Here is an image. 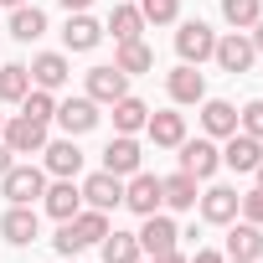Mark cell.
Returning a JSON list of instances; mask_svg holds the SVG:
<instances>
[{
  "instance_id": "obj_22",
  "label": "cell",
  "mask_w": 263,
  "mask_h": 263,
  "mask_svg": "<svg viewBox=\"0 0 263 263\" xmlns=\"http://www.w3.org/2000/svg\"><path fill=\"white\" fill-rule=\"evenodd\" d=\"M145 129H150V140H155L160 150H176V145L186 140V114H171V108H165V114H150Z\"/></svg>"
},
{
  "instance_id": "obj_36",
  "label": "cell",
  "mask_w": 263,
  "mask_h": 263,
  "mask_svg": "<svg viewBox=\"0 0 263 263\" xmlns=\"http://www.w3.org/2000/svg\"><path fill=\"white\" fill-rule=\"evenodd\" d=\"M186 263H227V258H222V253H212V248H201V253H196V258H186Z\"/></svg>"
},
{
  "instance_id": "obj_37",
  "label": "cell",
  "mask_w": 263,
  "mask_h": 263,
  "mask_svg": "<svg viewBox=\"0 0 263 263\" xmlns=\"http://www.w3.org/2000/svg\"><path fill=\"white\" fill-rule=\"evenodd\" d=\"M11 165H16V160H11V145H6V140H0V176H6Z\"/></svg>"
},
{
  "instance_id": "obj_12",
  "label": "cell",
  "mask_w": 263,
  "mask_h": 263,
  "mask_svg": "<svg viewBox=\"0 0 263 263\" xmlns=\"http://www.w3.org/2000/svg\"><path fill=\"white\" fill-rule=\"evenodd\" d=\"M0 232H6V242H16V248L36 242V237H42V217H36V206H11L6 217H0Z\"/></svg>"
},
{
  "instance_id": "obj_8",
  "label": "cell",
  "mask_w": 263,
  "mask_h": 263,
  "mask_svg": "<svg viewBox=\"0 0 263 263\" xmlns=\"http://www.w3.org/2000/svg\"><path fill=\"white\" fill-rule=\"evenodd\" d=\"M103 42V26L88 16V11H67V26H62V47L67 52H93Z\"/></svg>"
},
{
  "instance_id": "obj_38",
  "label": "cell",
  "mask_w": 263,
  "mask_h": 263,
  "mask_svg": "<svg viewBox=\"0 0 263 263\" xmlns=\"http://www.w3.org/2000/svg\"><path fill=\"white\" fill-rule=\"evenodd\" d=\"M150 263H186V258H181V253H176V248H171V253H155V258H150Z\"/></svg>"
},
{
  "instance_id": "obj_43",
  "label": "cell",
  "mask_w": 263,
  "mask_h": 263,
  "mask_svg": "<svg viewBox=\"0 0 263 263\" xmlns=\"http://www.w3.org/2000/svg\"><path fill=\"white\" fill-rule=\"evenodd\" d=\"M0 129H6V114H0Z\"/></svg>"
},
{
  "instance_id": "obj_13",
  "label": "cell",
  "mask_w": 263,
  "mask_h": 263,
  "mask_svg": "<svg viewBox=\"0 0 263 263\" xmlns=\"http://www.w3.org/2000/svg\"><path fill=\"white\" fill-rule=\"evenodd\" d=\"M196 201H201V222H212V227H232L237 222V191L232 186H212Z\"/></svg>"
},
{
  "instance_id": "obj_9",
  "label": "cell",
  "mask_w": 263,
  "mask_h": 263,
  "mask_svg": "<svg viewBox=\"0 0 263 263\" xmlns=\"http://www.w3.org/2000/svg\"><path fill=\"white\" fill-rule=\"evenodd\" d=\"M78 191H83V201H88V206H98V212H114V206H124V181H119V176H108V171L88 176Z\"/></svg>"
},
{
  "instance_id": "obj_40",
  "label": "cell",
  "mask_w": 263,
  "mask_h": 263,
  "mask_svg": "<svg viewBox=\"0 0 263 263\" xmlns=\"http://www.w3.org/2000/svg\"><path fill=\"white\" fill-rule=\"evenodd\" d=\"M62 6H67V11H88V6H93V0H62Z\"/></svg>"
},
{
  "instance_id": "obj_27",
  "label": "cell",
  "mask_w": 263,
  "mask_h": 263,
  "mask_svg": "<svg viewBox=\"0 0 263 263\" xmlns=\"http://www.w3.org/2000/svg\"><path fill=\"white\" fill-rule=\"evenodd\" d=\"M98 248H103V263H140V258H145L135 232H108Z\"/></svg>"
},
{
  "instance_id": "obj_44",
  "label": "cell",
  "mask_w": 263,
  "mask_h": 263,
  "mask_svg": "<svg viewBox=\"0 0 263 263\" xmlns=\"http://www.w3.org/2000/svg\"><path fill=\"white\" fill-rule=\"evenodd\" d=\"M232 263H248V258H232Z\"/></svg>"
},
{
  "instance_id": "obj_7",
  "label": "cell",
  "mask_w": 263,
  "mask_h": 263,
  "mask_svg": "<svg viewBox=\"0 0 263 263\" xmlns=\"http://www.w3.org/2000/svg\"><path fill=\"white\" fill-rule=\"evenodd\" d=\"M124 206H129V212H140V217L160 212V206H165V201H160V176L135 171V176H129V186H124Z\"/></svg>"
},
{
  "instance_id": "obj_35",
  "label": "cell",
  "mask_w": 263,
  "mask_h": 263,
  "mask_svg": "<svg viewBox=\"0 0 263 263\" xmlns=\"http://www.w3.org/2000/svg\"><path fill=\"white\" fill-rule=\"evenodd\" d=\"M237 212H242V222H258L263 227V186H253L248 196H237Z\"/></svg>"
},
{
  "instance_id": "obj_23",
  "label": "cell",
  "mask_w": 263,
  "mask_h": 263,
  "mask_svg": "<svg viewBox=\"0 0 263 263\" xmlns=\"http://www.w3.org/2000/svg\"><path fill=\"white\" fill-rule=\"evenodd\" d=\"M258 253H263V227H258V222H237V227L227 232V258L258 263Z\"/></svg>"
},
{
  "instance_id": "obj_14",
  "label": "cell",
  "mask_w": 263,
  "mask_h": 263,
  "mask_svg": "<svg viewBox=\"0 0 263 263\" xmlns=\"http://www.w3.org/2000/svg\"><path fill=\"white\" fill-rule=\"evenodd\" d=\"M135 237H140V253H150V258H155V253H171L181 232H176V222H171V217L150 212V217H145V227H140Z\"/></svg>"
},
{
  "instance_id": "obj_17",
  "label": "cell",
  "mask_w": 263,
  "mask_h": 263,
  "mask_svg": "<svg viewBox=\"0 0 263 263\" xmlns=\"http://www.w3.org/2000/svg\"><path fill=\"white\" fill-rule=\"evenodd\" d=\"M129 93V72H119V67H93L88 72V98L93 103H119Z\"/></svg>"
},
{
  "instance_id": "obj_26",
  "label": "cell",
  "mask_w": 263,
  "mask_h": 263,
  "mask_svg": "<svg viewBox=\"0 0 263 263\" xmlns=\"http://www.w3.org/2000/svg\"><path fill=\"white\" fill-rule=\"evenodd\" d=\"M103 31H114V42H140V31H145L140 6H114V16H108Z\"/></svg>"
},
{
  "instance_id": "obj_19",
  "label": "cell",
  "mask_w": 263,
  "mask_h": 263,
  "mask_svg": "<svg viewBox=\"0 0 263 263\" xmlns=\"http://www.w3.org/2000/svg\"><path fill=\"white\" fill-rule=\"evenodd\" d=\"M165 88H171V98H176V103H201V98H206V78H201L191 62H181V67L165 78Z\"/></svg>"
},
{
  "instance_id": "obj_20",
  "label": "cell",
  "mask_w": 263,
  "mask_h": 263,
  "mask_svg": "<svg viewBox=\"0 0 263 263\" xmlns=\"http://www.w3.org/2000/svg\"><path fill=\"white\" fill-rule=\"evenodd\" d=\"M258 160H263V140H253V135H227L222 165H232V171H258Z\"/></svg>"
},
{
  "instance_id": "obj_33",
  "label": "cell",
  "mask_w": 263,
  "mask_h": 263,
  "mask_svg": "<svg viewBox=\"0 0 263 263\" xmlns=\"http://www.w3.org/2000/svg\"><path fill=\"white\" fill-rule=\"evenodd\" d=\"M140 16H145V26H171L181 16V0H140Z\"/></svg>"
},
{
  "instance_id": "obj_41",
  "label": "cell",
  "mask_w": 263,
  "mask_h": 263,
  "mask_svg": "<svg viewBox=\"0 0 263 263\" xmlns=\"http://www.w3.org/2000/svg\"><path fill=\"white\" fill-rule=\"evenodd\" d=\"M0 6H11V11H16V6H26V0H0Z\"/></svg>"
},
{
  "instance_id": "obj_10",
  "label": "cell",
  "mask_w": 263,
  "mask_h": 263,
  "mask_svg": "<svg viewBox=\"0 0 263 263\" xmlns=\"http://www.w3.org/2000/svg\"><path fill=\"white\" fill-rule=\"evenodd\" d=\"M140 160H145V150L135 145V135H119V140H108V150H103V171L108 176H135L140 171Z\"/></svg>"
},
{
  "instance_id": "obj_15",
  "label": "cell",
  "mask_w": 263,
  "mask_h": 263,
  "mask_svg": "<svg viewBox=\"0 0 263 263\" xmlns=\"http://www.w3.org/2000/svg\"><path fill=\"white\" fill-rule=\"evenodd\" d=\"M201 129H206V140L237 135V108H232L227 98H201Z\"/></svg>"
},
{
  "instance_id": "obj_3",
  "label": "cell",
  "mask_w": 263,
  "mask_h": 263,
  "mask_svg": "<svg viewBox=\"0 0 263 263\" xmlns=\"http://www.w3.org/2000/svg\"><path fill=\"white\" fill-rule=\"evenodd\" d=\"M176 52H181V62L201 67V62L217 52V31H212L206 21H181V31H176Z\"/></svg>"
},
{
  "instance_id": "obj_29",
  "label": "cell",
  "mask_w": 263,
  "mask_h": 263,
  "mask_svg": "<svg viewBox=\"0 0 263 263\" xmlns=\"http://www.w3.org/2000/svg\"><path fill=\"white\" fill-rule=\"evenodd\" d=\"M26 93H31V72L21 62H6L0 67V103H21Z\"/></svg>"
},
{
  "instance_id": "obj_24",
  "label": "cell",
  "mask_w": 263,
  "mask_h": 263,
  "mask_svg": "<svg viewBox=\"0 0 263 263\" xmlns=\"http://www.w3.org/2000/svg\"><path fill=\"white\" fill-rule=\"evenodd\" d=\"M160 201L176 206V212H191V206H196V176H186V171L165 176V181H160Z\"/></svg>"
},
{
  "instance_id": "obj_16",
  "label": "cell",
  "mask_w": 263,
  "mask_h": 263,
  "mask_svg": "<svg viewBox=\"0 0 263 263\" xmlns=\"http://www.w3.org/2000/svg\"><path fill=\"white\" fill-rule=\"evenodd\" d=\"M26 72H31V88H47V93H57V88L72 78V67H67V57H62V52H42Z\"/></svg>"
},
{
  "instance_id": "obj_34",
  "label": "cell",
  "mask_w": 263,
  "mask_h": 263,
  "mask_svg": "<svg viewBox=\"0 0 263 263\" xmlns=\"http://www.w3.org/2000/svg\"><path fill=\"white\" fill-rule=\"evenodd\" d=\"M237 129H242V135H253V140H263V98H253V103L237 114Z\"/></svg>"
},
{
  "instance_id": "obj_39",
  "label": "cell",
  "mask_w": 263,
  "mask_h": 263,
  "mask_svg": "<svg viewBox=\"0 0 263 263\" xmlns=\"http://www.w3.org/2000/svg\"><path fill=\"white\" fill-rule=\"evenodd\" d=\"M248 31H253V47H258V52H263V16H258V21H253V26H248Z\"/></svg>"
},
{
  "instance_id": "obj_28",
  "label": "cell",
  "mask_w": 263,
  "mask_h": 263,
  "mask_svg": "<svg viewBox=\"0 0 263 263\" xmlns=\"http://www.w3.org/2000/svg\"><path fill=\"white\" fill-rule=\"evenodd\" d=\"M114 67H119V72H129V78H135V72H150V67H155V52H150L145 42H119Z\"/></svg>"
},
{
  "instance_id": "obj_32",
  "label": "cell",
  "mask_w": 263,
  "mask_h": 263,
  "mask_svg": "<svg viewBox=\"0 0 263 263\" xmlns=\"http://www.w3.org/2000/svg\"><path fill=\"white\" fill-rule=\"evenodd\" d=\"M21 114H26V119H36V124H52V114H57V98H52L47 88H31V93L21 98Z\"/></svg>"
},
{
  "instance_id": "obj_11",
  "label": "cell",
  "mask_w": 263,
  "mask_h": 263,
  "mask_svg": "<svg viewBox=\"0 0 263 263\" xmlns=\"http://www.w3.org/2000/svg\"><path fill=\"white\" fill-rule=\"evenodd\" d=\"M52 119H57V124L67 129L72 140H78V135H88V129L98 124V103H93V98L83 93V98H67V103H57V114H52Z\"/></svg>"
},
{
  "instance_id": "obj_42",
  "label": "cell",
  "mask_w": 263,
  "mask_h": 263,
  "mask_svg": "<svg viewBox=\"0 0 263 263\" xmlns=\"http://www.w3.org/2000/svg\"><path fill=\"white\" fill-rule=\"evenodd\" d=\"M253 176H258V186H263V160H258V171H253Z\"/></svg>"
},
{
  "instance_id": "obj_25",
  "label": "cell",
  "mask_w": 263,
  "mask_h": 263,
  "mask_svg": "<svg viewBox=\"0 0 263 263\" xmlns=\"http://www.w3.org/2000/svg\"><path fill=\"white\" fill-rule=\"evenodd\" d=\"M145 119H150V108H145V98H135V93H124V98L114 103V129H119V135L145 129Z\"/></svg>"
},
{
  "instance_id": "obj_21",
  "label": "cell",
  "mask_w": 263,
  "mask_h": 263,
  "mask_svg": "<svg viewBox=\"0 0 263 263\" xmlns=\"http://www.w3.org/2000/svg\"><path fill=\"white\" fill-rule=\"evenodd\" d=\"M67 227H72L78 248H93V242H103V237H108V212H98V206H83L78 217H67Z\"/></svg>"
},
{
  "instance_id": "obj_30",
  "label": "cell",
  "mask_w": 263,
  "mask_h": 263,
  "mask_svg": "<svg viewBox=\"0 0 263 263\" xmlns=\"http://www.w3.org/2000/svg\"><path fill=\"white\" fill-rule=\"evenodd\" d=\"M42 31H47V16H42L36 6H16V11H11V36H16V42H36Z\"/></svg>"
},
{
  "instance_id": "obj_1",
  "label": "cell",
  "mask_w": 263,
  "mask_h": 263,
  "mask_svg": "<svg viewBox=\"0 0 263 263\" xmlns=\"http://www.w3.org/2000/svg\"><path fill=\"white\" fill-rule=\"evenodd\" d=\"M0 191H6L11 206H31V201L47 191V171H42V165H11L6 176H0Z\"/></svg>"
},
{
  "instance_id": "obj_31",
  "label": "cell",
  "mask_w": 263,
  "mask_h": 263,
  "mask_svg": "<svg viewBox=\"0 0 263 263\" xmlns=\"http://www.w3.org/2000/svg\"><path fill=\"white\" fill-rule=\"evenodd\" d=\"M222 16L232 31H248L258 16H263V0H222Z\"/></svg>"
},
{
  "instance_id": "obj_6",
  "label": "cell",
  "mask_w": 263,
  "mask_h": 263,
  "mask_svg": "<svg viewBox=\"0 0 263 263\" xmlns=\"http://www.w3.org/2000/svg\"><path fill=\"white\" fill-rule=\"evenodd\" d=\"M176 150H181V171H186V176H196V181L217 176V165H222V150H217L212 140H181Z\"/></svg>"
},
{
  "instance_id": "obj_45",
  "label": "cell",
  "mask_w": 263,
  "mask_h": 263,
  "mask_svg": "<svg viewBox=\"0 0 263 263\" xmlns=\"http://www.w3.org/2000/svg\"><path fill=\"white\" fill-rule=\"evenodd\" d=\"M258 263H263V253H258Z\"/></svg>"
},
{
  "instance_id": "obj_18",
  "label": "cell",
  "mask_w": 263,
  "mask_h": 263,
  "mask_svg": "<svg viewBox=\"0 0 263 263\" xmlns=\"http://www.w3.org/2000/svg\"><path fill=\"white\" fill-rule=\"evenodd\" d=\"M42 206H47V217L67 222V217H78V212H83V191H78L72 181H52V186L42 191Z\"/></svg>"
},
{
  "instance_id": "obj_2",
  "label": "cell",
  "mask_w": 263,
  "mask_h": 263,
  "mask_svg": "<svg viewBox=\"0 0 263 263\" xmlns=\"http://www.w3.org/2000/svg\"><path fill=\"white\" fill-rule=\"evenodd\" d=\"M0 140L11 145V155H42V150H47V124H36V119H26V114H6Z\"/></svg>"
},
{
  "instance_id": "obj_5",
  "label": "cell",
  "mask_w": 263,
  "mask_h": 263,
  "mask_svg": "<svg viewBox=\"0 0 263 263\" xmlns=\"http://www.w3.org/2000/svg\"><path fill=\"white\" fill-rule=\"evenodd\" d=\"M212 57H217V67H222V72H232V78H237V72H248V67H253L258 47H253V36H242V31H227V36L217 42V52H212Z\"/></svg>"
},
{
  "instance_id": "obj_4",
  "label": "cell",
  "mask_w": 263,
  "mask_h": 263,
  "mask_svg": "<svg viewBox=\"0 0 263 263\" xmlns=\"http://www.w3.org/2000/svg\"><path fill=\"white\" fill-rule=\"evenodd\" d=\"M42 171L57 176V181H72V176L83 171V150H78V140H72V135H67V140H47V150H42Z\"/></svg>"
}]
</instances>
